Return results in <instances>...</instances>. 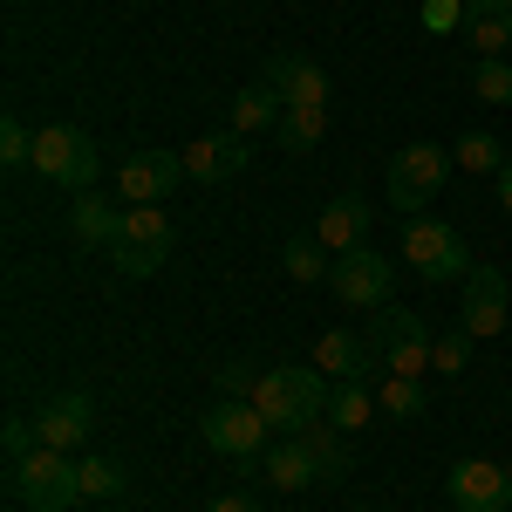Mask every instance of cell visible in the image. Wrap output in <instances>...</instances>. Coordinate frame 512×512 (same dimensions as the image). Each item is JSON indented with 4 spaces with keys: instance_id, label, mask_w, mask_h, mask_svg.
<instances>
[{
    "instance_id": "1",
    "label": "cell",
    "mask_w": 512,
    "mask_h": 512,
    "mask_svg": "<svg viewBox=\"0 0 512 512\" xmlns=\"http://www.w3.org/2000/svg\"><path fill=\"white\" fill-rule=\"evenodd\" d=\"M267 417L253 410V403H239V396H219L205 417H198V437H205V451H219V458H233L246 478H260V451H267Z\"/></svg>"
},
{
    "instance_id": "2",
    "label": "cell",
    "mask_w": 512,
    "mask_h": 512,
    "mask_svg": "<svg viewBox=\"0 0 512 512\" xmlns=\"http://www.w3.org/2000/svg\"><path fill=\"white\" fill-rule=\"evenodd\" d=\"M369 355H376V369H390V376H424L437 355V335L424 315H410V308H376L369 321Z\"/></svg>"
},
{
    "instance_id": "3",
    "label": "cell",
    "mask_w": 512,
    "mask_h": 512,
    "mask_svg": "<svg viewBox=\"0 0 512 512\" xmlns=\"http://www.w3.org/2000/svg\"><path fill=\"white\" fill-rule=\"evenodd\" d=\"M35 171L62 192H96V171H103V151L96 137L76 130V123H41L35 130Z\"/></svg>"
},
{
    "instance_id": "4",
    "label": "cell",
    "mask_w": 512,
    "mask_h": 512,
    "mask_svg": "<svg viewBox=\"0 0 512 512\" xmlns=\"http://www.w3.org/2000/svg\"><path fill=\"white\" fill-rule=\"evenodd\" d=\"M444 178H451V151L424 137V144H403V151L390 158L383 198H390V205L403 212V219H417V212H424V205H431V198L444 192Z\"/></svg>"
},
{
    "instance_id": "5",
    "label": "cell",
    "mask_w": 512,
    "mask_h": 512,
    "mask_svg": "<svg viewBox=\"0 0 512 512\" xmlns=\"http://www.w3.org/2000/svg\"><path fill=\"white\" fill-rule=\"evenodd\" d=\"M14 499H21L28 512H69L82 499V458L41 444L35 458H21V465H14Z\"/></svg>"
},
{
    "instance_id": "6",
    "label": "cell",
    "mask_w": 512,
    "mask_h": 512,
    "mask_svg": "<svg viewBox=\"0 0 512 512\" xmlns=\"http://www.w3.org/2000/svg\"><path fill=\"white\" fill-rule=\"evenodd\" d=\"M403 260L417 267L424 280H465L478 267L472 246H465V233L458 226H444V219H403Z\"/></svg>"
},
{
    "instance_id": "7",
    "label": "cell",
    "mask_w": 512,
    "mask_h": 512,
    "mask_svg": "<svg viewBox=\"0 0 512 512\" xmlns=\"http://www.w3.org/2000/svg\"><path fill=\"white\" fill-rule=\"evenodd\" d=\"M328 287H335V301H342V308H390L396 267L376 253V246H355V253H335Z\"/></svg>"
},
{
    "instance_id": "8",
    "label": "cell",
    "mask_w": 512,
    "mask_h": 512,
    "mask_svg": "<svg viewBox=\"0 0 512 512\" xmlns=\"http://www.w3.org/2000/svg\"><path fill=\"white\" fill-rule=\"evenodd\" d=\"M444 492H451V512H512V472H506V465H492V458H465V465H451Z\"/></svg>"
},
{
    "instance_id": "9",
    "label": "cell",
    "mask_w": 512,
    "mask_h": 512,
    "mask_svg": "<svg viewBox=\"0 0 512 512\" xmlns=\"http://www.w3.org/2000/svg\"><path fill=\"white\" fill-rule=\"evenodd\" d=\"M185 178V151H130L117 171V192L123 205H164Z\"/></svg>"
},
{
    "instance_id": "10",
    "label": "cell",
    "mask_w": 512,
    "mask_h": 512,
    "mask_svg": "<svg viewBox=\"0 0 512 512\" xmlns=\"http://www.w3.org/2000/svg\"><path fill=\"white\" fill-rule=\"evenodd\" d=\"M506 321H512V287H506L499 267H485V260H478L472 274H465V321H458V328H465L472 342H492Z\"/></svg>"
},
{
    "instance_id": "11",
    "label": "cell",
    "mask_w": 512,
    "mask_h": 512,
    "mask_svg": "<svg viewBox=\"0 0 512 512\" xmlns=\"http://www.w3.org/2000/svg\"><path fill=\"white\" fill-rule=\"evenodd\" d=\"M35 431H41L48 451H69V458H76L82 444H89V431H96V396H89V390L48 396V403H41V417H35Z\"/></svg>"
},
{
    "instance_id": "12",
    "label": "cell",
    "mask_w": 512,
    "mask_h": 512,
    "mask_svg": "<svg viewBox=\"0 0 512 512\" xmlns=\"http://www.w3.org/2000/svg\"><path fill=\"white\" fill-rule=\"evenodd\" d=\"M260 82L274 89L280 103H328V76H321L315 55H301V48H280V55H267Z\"/></svg>"
},
{
    "instance_id": "13",
    "label": "cell",
    "mask_w": 512,
    "mask_h": 512,
    "mask_svg": "<svg viewBox=\"0 0 512 512\" xmlns=\"http://www.w3.org/2000/svg\"><path fill=\"white\" fill-rule=\"evenodd\" d=\"M246 137L239 130H219V137H198V144H185V178L192 185H226V178H239L246 171Z\"/></svg>"
},
{
    "instance_id": "14",
    "label": "cell",
    "mask_w": 512,
    "mask_h": 512,
    "mask_svg": "<svg viewBox=\"0 0 512 512\" xmlns=\"http://www.w3.org/2000/svg\"><path fill=\"white\" fill-rule=\"evenodd\" d=\"M280 383H287V403H294V431H308L328 417V396H335V376L315 369V362H274Z\"/></svg>"
},
{
    "instance_id": "15",
    "label": "cell",
    "mask_w": 512,
    "mask_h": 512,
    "mask_svg": "<svg viewBox=\"0 0 512 512\" xmlns=\"http://www.w3.org/2000/svg\"><path fill=\"white\" fill-rule=\"evenodd\" d=\"M315 239L328 246V253H355V246H369V198H328L321 205V219H315Z\"/></svg>"
},
{
    "instance_id": "16",
    "label": "cell",
    "mask_w": 512,
    "mask_h": 512,
    "mask_svg": "<svg viewBox=\"0 0 512 512\" xmlns=\"http://www.w3.org/2000/svg\"><path fill=\"white\" fill-rule=\"evenodd\" d=\"M458 35L472 41V55H506L512 48V0H465V21H458Z\"/></svg>"
},
{
    "instance_id": "17",
    "label": "cell",
    "mask_w": 512,
    "mask_h": 512,
    "mask_svg": "<svg viewBox=\"0 0 512 512\" xmlns=\"http://www.w3.org/2000/svg\"><path fill=\"white\" fill-rule=\"evenodd\" d=\"M260 478H267L274 492H308V485H321V472H315V458H308V444H301V437H280V444H267Z\"/></svg>"
},
{
    "instance_id": "18",
    "label": "cell",
    "mask_w": 512,
    "mask_h": 512,
    "mask_svg": "<svg viewBox=\"0 0 512 512\" xmlns=\"http://www.w3.org/2000/svg\"><path fill=\"white\" fill-rule=\"evenodd\" d=\"M69 233L82 239V246H117L123 239V205H110V198H96V192H76V205H69Z\"/></svg>"
},
{
    "instance_id": "19",
    "label": "cell",
    "mask_w": 512,
    "mask_h": 512,
    "mask_svg": "<svg viewBox=\"0 0 512 512\" xmlns=\"http://www.w3.org/2000/svg\"><path fill=\"white\" fill-rule=\"evenodd\" d=\"M369 362H376L369 342L349 335V328H328V335L315 342V369H328L335 383H362V376H369Z\"/></svg>"
},
{
    "instance_id": "20",
    "label": "cell",
    "mask_w": 512,
    "mask_h": 512,
    "mask_svg": "<svg viewBox=\"0 0 512 512\" xmlns=\"http://www.w3.org/2000/svg\"><path fill=\"white\" fill-rule=\"evenodd\" d=\"M301 437V444H308V458H315V472H321V485H342V478H349V431H335V424H328V417H321V424H308V431H294Z\"/></svg>"
},
{
    "instance_id": "21",
    "label": "cell",
    "mask_w": 512,
    "mask_h": 512,
    "mask_svg": "<svg viewBox=\"0 0 512 512\" xmlns=\"http://www.w3.org/2000/svg\"><path fill=\"white\" fill-rule=\"evenodd\" d=\"M274 137L287 151H315L321 137H328V103H287L274 123Z\"/></svg>"
},
{
    "instance_id": "22",
    "label": "cell",
    "mask_w": 512,
    "mask_h": 512,
    "mask_svg": "<svg viewBox=\"0 0 512 512\" xmlns=\"http://www.w3.org/2000/svg\"><path fill=\"white\" fill-rule=\"evenodd\" d=\"M280 110H287V103H280L274 89H267V82H253V89H239V96H233V130H239V137H253V130H274Z\"/></svg>"
},
{
    "instance_id": "23",
    "label": "cell",
    "mask_w": 512,
    "mask_h": 512,
    "mask_svg": "<svg viewBox=\"0 0 512 512\" xmlns=\"http://www.w3.org/2000/svg\"><path fill=\"white\" fill-rule=\"evenodd\" d=\"M376 410H383V403L369 396V383H335V396H328V424H335V431H362Z\"/></svg>"
},
{
    "instance_id": "24",
    "label": "cell",
    "mask_w": 512,
    "mask_h": 512,
    "mask_svg": "<svg viewBox=\"0 0 512 512\" xmlns=\"http://www.w3.org/2000/svg\"><path fill=\"white\" fill-rule=\"evenodd\" d=\"M123 246H158V253H171V219H164V205H123Z\"/></svg>"
},
{
    "instance_id": "25",
    "label": "cell",
    "mask_w": 512,
    "mask_h": 512,
    "mask_svg": "<svg viewBox=\"0 0 512 512\" xmlns=\"http://www.w3.org/2000/svg\"><path fill=\"white\" fill-rule=\"evenodd\" d=\"M451 164H465V171H492V178H499V171H506V144H499L492 130H465V137L451 144Z\"/></svg>"
},
{
    "instance_id": "26",
    "label": "cell",
    "mask_w": 512,
    "mask_h": 512,
    "mask_svg": "<svg viewBox=\"0 0 512 512\" xmlns=\"http://www.w3.org/2000/svg\"><path fill=\"white\" fill-rule=\"evenodd\" d=\"M321 253H328V246H321V239H287V246H280V267H287V280H301V287H308V280H328V267H335V260H321Z\"/></svg>"
},
{
    "instance_id": "27",
    "label": "cell",
    "mask_w": 512,
    "mask_h": 512,
    "mask_svg": "<svg viewBox=\"0 0 512 512\" xmlns=\"http://www.w3.org/2000/svg\"><path fill=\"white\" fill-rule=\"evenodd\" d=\"M253 410H260L274 431L294 437V403H287V383H280V369H260V383H253Z\"/></svg>"
},
{
    "instance_id": "28",
    "label": "cell",
    "mask_w": 512,
    "mask_h": 512,
    "mask_svg": "<svg viewBox=\"0 0 512 512\" xmlns=\"http://www.w3.org/2000/svg\"><path fill=\"white\" fill-rule=\"evenodd\" d=\"M376 403H383V417H396V424L424 417V376H390V383L376 390Z\"/></svg>"
},
{
    "instance_id": "29",
    "label": "cell",
    "mask_w": 512,
    "mask_h": 512,
    "mask_svg": "<svg viewBox=\"0 0 512 512\" xmlns=\"http://www.w3.org/2000/svg\"><path fill=\"white\" fill-rule=\"evenodd\" d=\"M472 96H478V103H499V110L512 103V62H506V55L472 62Z\"/></svg>"
},
{
    "instance_id": "30",
    "label": "cell",
    "mask_w": 512,
    "mask_h": 512,
    "mask_svg": "<svg viewBox=\"0 0 512 512\" xmlns=\"http://www.w3.org/2000/svg\"><path fill=\"white\" fill-rule=\"evenodd\" d=\"M130 492V472L117 458H82V499H123Z\"/></svg>"
},
{
    "instance_id": "31",
    "label": "cell",
    "mask_w": 512,
    "mask_h": 512,
    "mask_svg": "<svg viewBox=\"0 0 512 512\" xmlns=\"http://www.w3.org/2000/svg\"><path fill=\"white\" fill-rule=\"evenodd\" d=\"M0 164H7V171L35 164V130H28L21 117H0Z\"/></svg>"
},
{
    "instance_id": "32",
    "label": "cell",
    "mask_w": 512,
    "mask_h": 512,
    "mask_svg": "<svg viewBox=\"0 0 512 512\" xmlns=\"http://www.w3.org/2000/svg\"><path fill=\"white\" fill-rule=\"evenodd\" d=\"M465 362H472V335H465V328H458V335H437V355H431L437 376H465Z\"/></svg>"
},
{
    "instance_id": "33",
    "label": "cell",
    "mask_w": 512,
    "mask_h": 512,
    "mask_svg": "<svg viewBox=\"0 0 512 512\" xmlns=\"http://www.w3.org/2000/svg\"><path fill=\"white\" fill-rule=\"evenodd\" d=\"M0 444H7V458L21 465V458H35V451H41V431L28 424V417H7V424H0Z\"/></svg>"
},
{
    "instance_id": "34",
    "label": "cell",
    "mask_w": 512,
    "mask_h": 512,
    "mask_svg": "<svg viewBox=\"0 0 512 512\" xmlns=\"http://www.w3.org/2000/svg\"><path fill=\"white\" fill-rule=\"evenodd\" d=\"M219 396H239V403H253V383H260V369L253 362H219Z\"/></svg>"
},
{
    "instance_id": "35",
    "label": "cell",
    "mask_w": 512,
    "mask_h": 512,
    "mask_svg": "<svg viewBox=\"0 0 512 512\" xmlns=\"http://www.w3.org/2000/svg\"><path fill=\"white\" fill-rule=\"evenodd\" d=\"M458 21H465V0H431V28L437 35H451Z\"/></svg>"
},
{
    "instance_id": "36",
    "label": "cell",
    "mask_w": 512,
    "mask_h": 512,
    "mask_svg": "<svg viewBox=\"0 0 512 512\" xmlns=\"http://www.w3.org/2000/svg\"><path fill=\"white\" fill-rule=\"evenodd\" d=\"M205 512H260V499H253V492H219Z\"/></svg>"
},
{
    "instance_id": "37",
    "label": "cell",
    "mask_w": 512,
    "mask_h": 512,
    "mask_svg": "<svg viewBox=\"0 0 512 512\" xmlns=\"http://www.w3.org/2000/svg\"><path fill=\"white\" fill-rule=\"evenodd\" d=\"M499 212L512 219V158H506V171H499Z\"/></svg>"
}]
</instances>
